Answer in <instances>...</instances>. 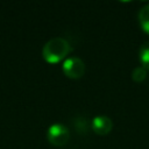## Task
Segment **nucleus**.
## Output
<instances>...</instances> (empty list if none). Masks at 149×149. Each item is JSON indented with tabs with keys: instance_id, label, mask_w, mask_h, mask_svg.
Wrapping results in <instances>:
<instances>
[{
	"instance_id": "2",
	"label": "nucleus",
	"mask_w": 149,
	"mask_h": 149,
	"mask_svg": "<svg viewBox=\"0 0 149 149\" xmlns=\"http://www.w3.org/2000/svg\"><path fill=\"white\" fill-rule=\"evenodd\" d=\"M47 139L52 146L62 147V146L66 144L70 139L69 128L62 123H54L48 128Z\"/></svg>"
},
{
	"instance_id": "6",
	"label": "nucleus",
	"mask_w": 149,
	"mask_h": 149,
	"mask_svg": "<svg viewBox=\"0 0 149 149\" xmlns=\"http://www.w3.org/2000/svg\"><path fill=\"white\" fill-rule=\"evenodd\" d=\"M139 61L141 66L146 70H149V41L144 42L139 50Z\"/></svg>"
},
{
	"instance_id": "7",
	"label": "nucleus",
	"mask_w": 149,
	"mask_h": 149,
	"mask_svg": "<svg viewBox=\"0 0 149 149\" xmlns=\"http://www.w3.org/2000/svg\"><path fill=\"white\" fill-rule=\"evenodd\" d=\"M147 78V70L142 66H136L132 72V79L135 83H142Z\"/></svg>"
},
{
	"instance_id": "4",
	"label": "nucleus",
	"mask_w": 149,
	"mask_h": 149,
	"mask_svg": "<svg viewBox=\"0 0 149 149\" xmlns=\"http://www.w3.org/2000/svg\"><path fill=\"white\" fill-rule=\"evenodd\" d=\"M113 128L112 120L106 115H97L92 120V129L98 135H106Z\"/></svg>"
},
{
	"instance_id": "1",
	"label": "nucleus",
	"mask_w": 149,
	"mask_h": 149,
	"mask_svg": "<svg viewBox=\"0 0 149 149\" xmlns=\"http://www.w3.org/2000/svg\"><path fill=\"white\" fill-rule=\"evenodd\" d=\"M71 52L70 43L63 37H54L49 40L43 49H42V57L49 64H56L61 61H65L66 56Z\"/></svg>"
},
{
	"instance_id": "5",
	"label": "nucleus",
	"mask_w": 149,
	"mask_h": 149,
	"mask_svg": "<svg viewBox=\"0 0 149 149\" xmlns=\"http://www.w3.org/2000/svg\"><path fill=\"white\" fill-rule=\"evenodd\" d=\"M137 19H139V23L142 30L149 35V3L144 5L140 9L137 14Z\"/></svg>"
},
{
	"instance_id": "3",
	"label": "nucleus",
	"mask_w": 149,
	"mask_h": 149,
	"mask_svg": "<svg viewBox=\"0 0 149 149\" xmlns=\"http://www.w3.org/2000/svg\"><path fill=\"white\" fill-rule=\"evenodd\" d=\"M64 74L71 79H78L85 73V64L79 57H68L62 65Z\"/></svg>"
}]
</instances>
